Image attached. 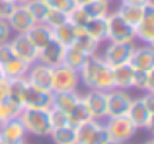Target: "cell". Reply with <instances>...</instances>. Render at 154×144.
I'll use <instances>...</instances> for the list:
<instances>
[{
  "label": "cell",
  "instance_id": "60d3db41",
  "mask_svg": "<svg viewBox=\"0 0 154 144\" xmlns=\"http://www.w3.org/2000/svg\"><path fill=\"white\" fill-rule=\"evenodd\" d=\"M125 2H131V4H139V6H144V4L152 2V0H125Z\"/></svg>",
  "mask_w": 154,
  "mask_h": 144
},
{
  "label": "cell",
  "instance_id": "1f68e13d",
  "mask_svg": "<svg viewBox=\"0 0 154 144\" xmlns=\"http://www.w3.org/2000/svg\"><path fill=\"white\" fill-rule=\"evenodd\" d=\"M133 88L140 90L144 94H154V84H152V72L135 70L133 74Z\"/></svg>",
  "mask_w": 154,
  "mask_h": 144
},
{
  "label": "cell",
  "instance_id": "ab89813d",
  "mask_svg": "<svg viewBox=\"0 0 154 144\" xmlns=\"http://www.w3.org/2000/svg\"><path fill=\"white\" fill-rule=\"evenodd\" d=\"M8 95H10V80L0 78V101L6 99Z\"/></svg>",
  "mask_w": 154,
  "mask_h": 144
},
{
  "label": "cell",
  "instance_id": "44dd1931",
  "mask_svg": "<svg viewBox=\"0 0 154 144\" xmlns=\"http://www.w3.org/2000/svg\"><path fill=\"white\" fill-rule=\"evenodd\" d=\"M78 101H80L78 90H72V92H57V94H53V105L51 107L63 111V113H68V111H70Z\"/></svg>",
  "mask_w": 154,
  "mask_h": 144
},
{
  "label": "cell",
  "instance_id": "e575fe53",
  "mask_svg": "<svg viewBox=\"0 0 154 144\" xmlns=\"http://www.w3.org/2000/svg\"><path fill=\"white\" fill-rule=\"evenodd\" d=\"M66 22V14L64 12H60V10H53V8H49V12H47V16H45V20H43L41 23H45L47 27H59V26H63V23Z\"/></svg>",
  "mask_w": 154,
  "mask_h": 144
},
{
  "label": "cell",
  "instance_id": "ffe728a7",
  "mask_svg": "<svg viewBox=\"0 0 154 144\" xmlns=\"http://www.w3.org/2000/svg\"><path fill=\"white\" fill-rule=\"evenodd\" d=\"M92 90H102V92L113 90V74H111V68H109L103 61L98 64V68H96V72H94Z\"/></svg>",
  "mask_w": 154,
  "mask_h": 144
},
{
  "label": "cell",
  "instance_id": "d4e9b609",
  "mask_svg": "<svg viewBox=\"0 0 154 144\" xmlns=\"http://www.w3.org/2000/svg\"><path fill=\"white\" fill-rule=\"evenodd\" d=\"M88 61V55L82 53V51L78 49L76 45H70L64 49V55H63V64L66 66V68H72L78 72L80 68H82V64Z\"/></svg>",
  "mask_w": 154,
  "mask_h": 144
},
{
  "label": "cell",
  "instance_id": "30bf717a",
  "mask_svg": "<svg viewBox=\"0 0 154 144\" xmlns=\"http://www.w3.org/2000/svg\"><path fill=\"white\" fill-rule=\"evenodd\" d=\"M8 47H10L14 57L26 61L27 64H33L37 61V49L31 45V41L27 39L26 33H16V37H12L8 41Z\"/></svg>",
  "mask_w": 154,
  "mask_h": 144
},
{
  "label": "cell",
  "instance_id": "83f0119b",
  "mask_svg": "<svg viewBox=\"0 0 154 144\" xmlns=\"http://www.w3.org/2000/svg\"><path fill=\"white\" fill-rule=\"evenodd\" d=\"M51 31H53V39H55L59 45H63L64 49L70 47V45H74L76 31H74V27H72L68 22H64L63 26H59V27H53Z\"/></svg>",
  "mask_w": 154,
  "mask_h": 144
},
{
  "label": "cell",
  "instance_id": "f546056e",
  "mask_svg": "<svg viewBox=\"0 0 154 144\" xmlns=\"http://www.w3.org/2000/svg\"><path fill=\"white\" fill-rule=\"evenodd\" d=\"M49 136L55 144H76V129L70 125H64L59 129H53Z\"/></svg>",
  "mask_w": 154,
  "mask_h": 144
},
{
  "label": "cell",
  "instance_id": "8992f818",
  "mask_svg": "<svg viewBox=\"0 0 154 144\" xmlns=\"http://www.w3.org/2000/svg\"><path fill=\"white\" fill-rule=\"evenodd\" d=\"M105 125V130H107L109 138L119 144H125L129 142L133 136L137 134V127L131 123V119L127 117V115H121V117H107V123H103Z\"/></svg>",
  "mask_w": 154,
  "mask_h": 144
},
{
  "label": "cell",
  "instance_id": "bcb514c9",
  "mask_svg": "<svg viewBox=\"0 0 154 144\" xmlns=\"http://www.w3.org/2000/svg\"><path fill=\"white\" fill-rule=\"evenodd\" d=\"M0 78H4V76H2V70H0Z\"/></svg>",
  "mask_w": 154,
  "mask_h": 144
},
{
  "label": "cell",
  "instance_id": "7402d4cb",
  "mask_svg": "<svg viewBox=\"0 0 154 144\" xmlns=\"http://www.w3.org/2000/svg\"><path fill=\"white\" fill-rule=\"evenodd\" d=\"M22 103H20V99L16 98H10L8 95L6 99H2L0 101V127L4 125V123L12 121V119H18L20 113H22Z\"/></svg>",
  "mask_w": 154,
  "mask_h": 144
},
{
  "label": "cell",
  "instance_id": "ac0fdd59",
  "mask_svg": "<svg viewBox=\"0 0 154 144\" xmlns=\"http://www.w3.org/2000/svg\"><path fill=\"white\" fill-rule=\"evenodd\" d=\"M29 66L31 64H27L26 61H22V58H18V57L12 55L6 62L0 64V70H2V76L6 80H20V78H26L27 76Z\"/></svg>",
  "mask_w": 154,
  "mask_h": 144
},
{
  "label": "cell",
  "instance_id": "3957f363",
  "mask_svg": "<svg viewBox=\"0 0 154 144\" xmlns=\"http://www.w3.org/2000/svg\"><path fill=\"white\" fill-rule=\"evenodd\" d=\"M20 103L23 109H51L53 105V92H45L31 84H23L20 92Z\"/></svg>",
  "mask_w": 154,
  "mask_h": 144
},
{
  "label": "cell",
  "instance_id": "4fadbf2b",
  "mask_svg": "<svg viewBox=\"0 0 154 144\" xmlns=\"http://www.w3.org/2000/svg\"><path fill=\"white\" fill-rule=\"evenodd\" d=\"M129 64L133 70H144L152 72L154 70V49L150 45H135L133 47Z\"/></svg>",
  "mask_w": 154,
  "mask_h": 144
},
{
  "label": "cell",
  "instance_id": "484cf974",
  "mask_svg": "<svg viewBox=\"0 0 154 144\" xmlns=\"http://www.w3.org/2000/svg\"><path fill=\"white\" fill-rule=\"evenodd\" d=\"M105 18H107V16H105ZM105 18L88 20L86 27H84V31H86L94 41H98V43L107 41V20H105Z\"/></svg>",
  "mask_w": 154,
  "mask_h": 144
},
{
  "label": "cell",
  "instance_id": "f35d334b",
  "mask_svg": "<svg viewBox=\"0 0 154 144\" xmlns=\"http://www.w3.org/2000/svg\"><path fill=\"white\" fill-rule=\"evenodd\" d=\"M16 4L12 0H0V20H8L10 14L14 12Z\"/></svg>",
  "mask_w": 154,
  "mask_h": 144
},
{
  "label": "cell",
  "instance_id": "4dcf8cb0",
  "mask_svg": "<svg viewBox=\"0 0 154 144\" xmlns=\"http://www.w3.org/2000/svg\"><path fill=\"white\" fill-rule=\"evenodd\" d=\"M66 119H68V125L70 127H78V125H82V123H86V121H90V113H88V109H86V105L82 103V99H80L78 103H76L74 107H72L70 111L66 113Z\"/></svg>",
  "mask_w": 154,
  "mask_h": 144
},
{
  "label": "cell",
  "instance_id": "d6a6232c",
  "mask_svg": "<svg viewBox=\"0 0 154 144\" xmlns=\"http://www.w3.org/2000/svg\"><path fill=\"white\" fill-rule=\"evenodd\" d=\"M26 8L29 10L31 18L35 20V22H43L47 16V12H49V6H47L43 0H29V2L26 4Z\"/></svg>",
  "mask_w": 154,
  "mask_h": 144
},
{
  "label": "cell",
  "instance_id": "ee69618b",
  "mask_svg": "<svg viewBox=\"0 0 154 144\" xmlns=\"http://www.w3.org/2000/svg\"><path fill=\"white\" fill-rule=\"evenodd\" d=\"M105 144H119V142H115V140H111V138H109V140L105 142Z\"/></svg>",
  "mask_w": 154,
  "mask_h": 144
},
{
  "label": "cell",
  "instance_id": "d590c367",
  "mask_svg": "<svg viewBox=\"0 0 154 144\" xmlns=\"http://www.w3.org/2000/svg\"><path fill=\"white\" fill-rule=\"evenodd\" d=\"M49 121H51V129H59V127L68 125L66 113H63V111L55 109V107H51V109H49Z\"/></svg>",
  "mask_w": 154,
  "mask_h": 144
},
{
  "label": "cell",
  "instance_id": "c3c4849f",
  "mask_svg": "<svg viewBox=\"0 0 154 144\" xmlns=\"http://www.w3.org/2000/svg\"><path fill=\"white\" fill-rule=\"evenodd\" d=\"M0 144H6V142H2V140H0Z\"/></svg>",
  "mask_w": 154,
  "mask_h": 144
},
{
  "label": "cell",
  "instance_id": "cb8c5ba5",
  "mask_svg": "<svg viewBox=\"0 0 154 144\" xmlns=\"http://www.w3.org/2000/svg\"><path fill=\"white\" fill-rule=\"evenodd\" d=\"M111 74H113V88H117V90L133 88V74H135V70L131 68V64L115 66V68H111Z\"/></svg>",
  "mask_w": 154,
  "mask_h": 144
},
{
  "label": "cell",
  "instance_id": "2e32d148",
  "mask_svg": "<svg viewBox=\"0 0 154 144\" xmlns=\"http://www.w3.org/2000/svg\"><path fill=\"white\" fill-rule=\"evenodd\" d=\"M6 22H8V26H10L12 33H27V29H29L33 23H37L31 18L29 10H27L26 6H16Z\"/></svg>",
  "mask_w": 154,
  "mask_h": 144
},
{
  "label": "cell",
  "instance_id": "8fae6325",
  "mask_svg": "<svg viewBox=\"0 0 154 144\" xmlns=\"http://www.w3.org/2000/svg\"><path fill=\"white\" fill-rule=\"evenodd\" d=\"M135 39H139L143 45L154 43V4H144V16L135 26Z\"/></svg>",
  "mask_w": 154,
  "mask_h": 144
},
{
  "label": "cell",
  "instance_id": "d6986e66",
  "mask_svg": "<svg viewBox=\"0 0 154 144\" xmlns=\"http://www.w3.org/2000/svg\"><path fill=\"white\" fill-rule=\"evenodd\" d=\"M27 39L31 41V45L35 47L37 51H41L43 47L47 45V43L53 39V31H51V27H47L45 23H41V22H37V23H33V26L27 29Z\"/></svg>",
  "mask_w": 154,
  "mask_h": 144
},
{
  "label": "cell",
  "instance_id": "ba28073f",
  "mask_svg": "<svg viewBox=\"0 0 154 144\" xmlns=\"http://www.w3.org/2000/svg\"><path fill=\"white\" fill-rule=\"evenodd\" d=\"M133 47H135V43H111L109 41L105 51L100 57H102V61L109 68H115V66H121V64H129Z\"/></svg>",
  "mask_w": 154,
  "mask_h": 144
},
{
  "label": "cell",
  "instance_id": "9a60e30c",
  "mask_svg": "<svg viewBox=\"0 0 154 144\" xmlns=\"http://www.w3.org/2000/svg\"><path fill=\"white\" fill-rule=\"evenodd\" d=\"M63 55H64V47L59 45L55 39H51L41 51H37V61L35 62H41L49 68H57V66L63 64Z\"/></svg>",
  "mask_w": 154,
  "mask_h": 144
},
{
  "label": "cell",
  "instance_id": "8d00e7d4",
  "mask_svg": "<svg viewBox=\"0 0 154 144\" xmlns=\"http://www.w3.org/2000/svg\"><path fill=\"white\" fill-rule=\"evenodd\" d=\"M43 2L49 8H53V10H60V12H64V14L74 8V2H72V0H43Z\"/></svg>",
  "mask_w": 154,
  "mask_h": 144
},
{
  "label": "cell",
  "instance_id": "836d02e7",
  "mask_svg": "<svg viewBox=\"0 0 154 144\" xmlns=\"http://www.w3.org/2000/svg\"><path fill=\"white\" fill-rule=\"evenodd\" d=\"M88 20H90V18L84 14V10L80 6H74L72 10L66 12V22L70 23L72 27H86Z\"/></svg>",
  "mask_w": 154,
  "mask_h": 144
},
{
  "label": "cell",
  "instance_id": "f6af8a7d",
  "mask_svg": "<svg viewBox=\"0 0 154 144\" xmlns=\"http://www.w3.org/2000/svg\"><path fill=\"white\" fill-rule=\"evenodd\" d=\"M144 144H154V140H146V142H144Z\"/></svg>",
  "mask_w": 154,
  "mask_h": 144
},
{
  "label": "cell",
  "instance_id": "f1b7e54d",
  "mask_svg": "<svg viewBox=\"0 0 154 144\" xmlns=\"http://www.w3.org/2000/svg\"><path fill=\"white\" fill-rule=\"evenodd\" d=\"M84 10V14L90 20L94 18H105L109 14V0H90L84 6H80Z\"/></svg>",
  "mask_w": 154,
  "mask_h": 144
},
{
  "label": "cell",
  "instance_id": "5bb4252c",
  "mask_svg": "<svg viewBox=\"0 0 154 144\" xmlns=\"http://www.w3.org/2000/svg\"><path fill=\"white\" fill-rule=\"evenodd\" d=\"M105 94L107 92L102 90H88L84 95H80L92 119H98V121L105 119Z\"/></svg>",
  "mask_w": 154,
  "mask_h": 144
},
{
  "label": "cell",
  "instance_id": "b9f144b4",
  "mask_svg": "<svg viewBox=\"0 0 154 144\" xmlns=\"http://www.w3.org/2000/svg\"><path fill=\"white\" fill-rule=\"evenodd\" d=\"M12 2H14L16 6H26V4L29 2V0H12Z\"/></svg>",
  "mask_w": 154,
  "mask_h": 144
},
{
  "label": "cell",
  "instance_id": "74e56055",
  "mask_svg": "<svg viewBox=\"0 0 154 144\" xmlns=\"http://www.w3.org/2000/svg\"><path fill=\"white\" fill-rule=\"evenodd\" d=\"M12 39V29L8 26L6 20H0V45H6Z\"/></svg>",
  "mask_w": 154,
  "mask_h": 144
},
{
  "label": "cell",
  "instance_id": "7c38bea8",
  "mask_svg": "<svg viewBox=\"0 0 154 144\" xmlns=\"http://www.w3.org/2000/svg\"><path fill=\"white\" fill-rule=\"evenodd\" d=\"M27 84L39 88V90H45V92H51V86H53V68L41 64V62H33L27 70V76H26Z\"/></svg>",
  "mask_w": 154,
  "mask_h": 144
},
{
  "label": "cell",
  "instance_id": "7dc6e473",
  "mask_svg": "<svg viewBox=\"0 0 154 144\" xmlns=\"http://www.w3.org/2000/svg\"><path fill=\"white\" fill-rule=\"evenodd\" d=\"M16 144H26V142H16Z\"/></svg>",
  "mask_w": 154,
  "mask_h": 144
},
{
  "label": "cell",
  "instance_id": "4316f807",
  "mask_svg": "<svg viewBox=\"0 0 154 144\" xmlns=\"http://www.w3.org/2000/svg\"><path fill=\"white\" fill-rule=\"evenodd\" d=\"M76 31V39H74V45L78 47L82 53H86L88 57H92V55H98V47L100 43L94 41V39L90 37V35L84 31V27H74Z\"/></svg>",
  "mask_w": 154,
  "mask_h": 144
},
{
  "label": "cell",
  "instance_id": "603a6c76",
  "mask_svg": "<svg viewBox=\"0 0 154 144\" xmlns=\"http://www.w3.org/2000/svg\"><path fill=\"white\" fill-rule=\"evenodd\" d=\"M115 14H119L125 22H129L131 26H137V23L143 20L144 16V6H139V4H131V2H125L121 0L119 8H117Z\"/></svg>",
  "mask_w": 154,
  "mask_h": 144
},
{
  "label": "cell",
  "instance_id": "5b68a950",
  "mask_svg": "<svg viewBox=\"0 0 154 144\" xmlns=\"http://www.w3.org/2000/svg\"><path fill=\"white\" fill-rule=\"evenodd\" d=\"M107 140L109 134L105 125L98 119H90L76 127V144H105Z\"/></svg>",
  "mask_w": 154,
  "mask_h": 144
},
{
  "label": "cell",
  "instance_id": "7a4b0ae2",
  "mask_svg": "<svg viewBox=\"0 0 154 144\" xmlns=\"http://www.w3.org/2000/svg\"><path fill=\"white\" fill-rule=\"evenodd\" d=\"M18 119L23 125L26 133L33 136H49L53 130L49 121V109H22Z\"/></svg>",
  "mask_w": 154,
  "mask_h": 144
},
{
  "label": "cell",
  "instance_id": "e0dca14e",
  "mask_svg": "<svg viewBox=\"0 0 154 144\" xmlns=\"http://www.w3.org/2000/svg\"><path fill=\"white\" fill-rule=\"evenodd\" d=\"M26 129L20 123V119H12V121L4 123L0 127V140L6 144H16V142H26Z\"/></svg>",
  "mask_w": 154,
  "mask_h": 144
},
{
  "label": "cell",
  "instance_id": "9c48e42d",
  "mask_svg": "<svg viewBox=\"0 0 154 144\" xmlns=\"http://www.w3.org/2000/svg\"><path fill=\"white\" fill-rule=\"evenodd\" d=\"M80 84L78 80V72L72 70V68H66L64 64L53 68V86H51V92L57 94V92H72L76 90Z\"/></svg>",
  "mask_w": 154,
  "mask_h": 144
},
{
  "label": "cell",
  "instance_id": "52a82bcc",
  "mask_svg": "<svg viewBox=\"0 0 154 144\" xmlns=\"http://www.w3.org/2000/svg\"><path fill=\"white\" fill-rule=\"evenodd\" d=\"M131 101H133V98L127 90H117V88L109 90L105 94V119L127 115Z\"/></svg>",
  "mask_w": 154,
  "mask_h": 144
},
{
  "label": "cell",
  "instance_id": "277c9868",
  "mask_svg": "<svg viewBox=\"0 0 154 144\" xmlns=\"http://www.w3.org/2000/svg\"><path fill=\"white\" fill-rule=\"evenodd\" d=\"M107 41L111 43H135V26L125 22L119 14H107Z\"/></svg>",
  "mask_w": 154,
  "mask_h": 144
},
{
  "label": "cell",
  "instance_id": "6da1fadb",
  "mask_svg": "<svg viewBox=\"0 0 154 144\" xmlns=\"http://www.w3.org/2000/svg\"><path fill=\"white\" fill-rule=\"evenodd\" d=\"M127 117L137 129H152L154 121V94H144L143 98L133 99L127 111Z\"/></svg>",
  "mask_w": 154,
  "mask_h": 144
},
{
  "label": "cell",
  "instance_id": "7bdbcfd3",
  "mask_svg": "<svg viewBox=\"0 0 154 144\" xmlns=\"http://www.w3.org/2000/svg\"><path fill=\"white\" fill-rule=\"evenodd\" d=\"M74 2V6H84L86 2H90V0H72Z\"/></svg>",
  "mask_w": 154,
  "mask_h": 144
}]
</instances>
